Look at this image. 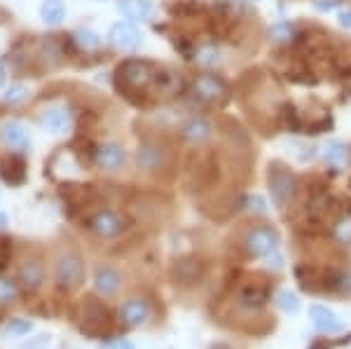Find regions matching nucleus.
Returning a JSON list of instances; mask_svg holds the SVG:
<instances>
[{
    "label": "nucleus",
    "instance_id": "8",
    "mask_svg": "<svg viewBox=\"0 0 351 349\" xmlns=\"http://www.w3.org/2000/svg\"><path fill=\"white\" fill-rule=\"evenodd\" d=\"M16 281L24 286L26 291H40L43 284L47 281V267H45V258L40 253H26L19 261L16 269Z\"/></svg>",
    "mask_w": 351,
    "mask_h": 349
},
{
    "label": "nucleus",
    "instance_id": "30",
    "mask_svg": "<svg viewBox=\"0 0 351 349\" xmlns=\"http://www.w3.org/2000/svg\"><path fill=\"white\" fill-rule=\"evenodd\" d=\"M241 305L243 307H251V309H260L265 305V300H263V296L260 293H248V296H241Z\"/></svg>",
    "mask_w": 351,
    "mask_h": 349
},
{
    "label": "nucleus",
    "instance_id": "34",
    "mask_svg": "<svg viewBox=\"0 0 351 349\" xmlns=\"http://www.w3.org/2000/svg\"><path fill=\"white\" fill-rule=\"evenodd\" d=\"M248 3H260V0H248Z\"/></svg>",
    "mask_w": 351,
    "mask_h": 349
},
{
    "label": "nucleus",
    "instance_id": "22",
    "mask_svg": "<svg viewBox=\"0 0 351 349\" xmlns=\"http://www.w3.org/2000/svg\"><path fill=\"white\" fill-rule=\"evenodd\" d=\"M75 40L84 49V52H94V49H99L101 45H104V38H101L99 33L89 31V28H84V31H77L75 33Z\"/></svg>",
    "mask_w": 351,
    "mask_h": 349
},
{
    "label": "nucleus",
    "instance_id": "10",
    "mask_svg": "<svg viewBox=\"0 0 351 349\" xmlns=\"http://www.w3.org/2000/svg\"><path fill=\"white\" fill-rule=\"evenodd\" d=\"M192 94L197 99L206 101V104H220V101L228 99V84L223 77L213 75V73H202L192 80Z\"/></svg>",
    "mask_w": 351,
    "mask_h": 349
},
{
    "label": "nucleus",
    "instance_id": "20",
    "mask_svg": "<svg viewBox=\"0 0 351 349\" xmlns=\"http://www.w3.org/2000/svg\"><path fill=\"white\" fill-rule=\"evenodd\" d=\"M38 12L47 26H59L66 19V3L64 0H43Z\"/></svg>",
    "mask_w": 351,
    "mask_h": 349
},
{
    "label": "nucleus",
    "instance_id": "13",
    "mask_svg": "<svg viewBox=\"0 0 351 349\" xmlns=\"http://www.w3.org/2000/svg\"><path fill=\"white\" fill-rule=\"evenodd\" d=\"M120 319L127 328H141L150 319V302L141 296L129 298L120 307Z\"/></svg>",
    "mask_w": 351,
    "mask_h": 349
},
{
    "label": "nucleus",
    "instance_id": "29",
    "mask_svg": "<svg viewBox=\"0 0 351 349\" xmlns=\"http://www.w3.org/2000/svg\"><path fill=\"white\" fill-rule=\"evenodd\" d=\"M10 256H12V244H10V239H0V269L8 267Z\"/></svg>",
    "mask_w": 351,
    "mask_h": 349
},
{
    "label": "nucleus",
    "instance_id": "25",
    "mask_svg": "<svg viewBox=\"0 0 351 349\" xmlns=\"http://www.w3.org/2000/svg\"><path fill=\"white\" fill-rule=\"evenodd\" d=\"M293 36H295V28L291 24H286V21H281V24H274L269 28V38L274 43H291Z\"/></svg>",
    "mask_w": 351,
    "mask_h": 349
},
{
    "label": "nucleus",
    "instance_id": "14",
    "mask_svg": "<svg viewBox=\"0 0 351 349\" xmlns=\"http://www.w3.org/2000/svg\"><path fill=\"white\" fill-rule=\"evenodd\" d=\"M94 289H96V293L104 296V298L117 296L122 289L120 269H115L112 265H99L94 269Z\"/></svg>",
    "mask_w": 351,
    "mask_h": 349
},
{
    "label": "nucleus",
    "instance_id": "15",
    "mask_svg": "<svg viewBox=\"0 0 351 349\" xmlns=\"http://www.w3.org/2000/svg\"><path fill=\"white\" fill-rule=\"evenodd\" d=\"M309 319H311V324H314V328L319 330V333H326V335H335L344 328L342 319H339L337 314L326 305H311L309 307Z\"/></svg>",
    "mask_w": 351,
    "mask_h": 349
},
{
    "label": "nucleus",
    "instance_id": "11",
    "mask_svg": "<svg viewBox=\"0 0 351 349\" xmlns=\"http://www.w3.org/2000/svg\"><path fill=\"white\" fill-rule=\"evenodd\" d=\"M213 134H216V127L204 115H190L180 125V139L190 145H206L213 139Z\"/></svg>",
    "mask_w": 351,
    "mask_h": 349
},
{
    "label": "nucleus",
    "instance_id": "28",
    "mask_svg": "<svg viewBox=\"0 0 351 349\" xmlns=\"http://www.w3.org/2000/svg\"><path fill=\"white\" fill-rule=\"evenodd\" d=\"M335 237L342 241V244H351V216L342 218V221L335 225Z\"/></svg>",
    "mask_w": 351,
    "mask_h": 349
},
{
    "label": "nucleus",
    "instance_id": "19",
    "mask_svg": "<svg viewBox=\"0 0 351 349\" xmlns=\"http://www.w3.org/2000/svg\"><path fill=\"white\" fill-rule=\"evenodd\" d=\"M110 326V314L108 309L99 302H89L87 312H84V328L87 330H99V328H108Z\"/></svg>",
    "mask_w": 351,
    "mask_h": 349
},
{
    "label": "nucleus",
    "instance_id": "32",
    "mask_svg": "<svg viewBox=\"0 0 351 349\" xmlns=\"http://www.w3.org/2000/svg\"><path fill=\"white\" fill-rule=\"evenodd\" d=\"M106 349H136L134 347V342H129V340H112L110 345H106Z\"/></svg>",
    "mask_w": 351,
    "mask_h": 349
},
{
    "label": "nucleus",
    "instance_id": "2",
    "mask_svg": "<svg viewBox=\"0 0 351 349\" xmlns=\"http://www.w3.org/2000/svg\"><path fill=\"white\" fill-rule=\"evenodd\" d=\"M134 167L143 176H162L171 167V148L157 136H145L134 150Z\"/></svg>",
    "mask_w": 351,
    "mask_h": 349
},
{
    "label": "nucleus",
    "instance_id": "26",
    "mask_svg": "<svg viewBox=\"0 0 351 349\" xmlns=\"http://www.w3.org/2000/svg\"><path fill=\"white\" fill-rule=\"evenodd\" d=\"M197 64H199L202 69H213V66L220 64V52L216 47H204L199 49V54H197Z\"/></svg>",
    "mask_w": 351,
    "mask_h": 349
},
{
    "label": "nucleus",
    "instance_id": "27",
    "mask_svg": "<svg viewBox=\"0 0 351 349\" xmlns=\"http://www.w3.org/2000/svg\"><path fill=\"white\" fill-rule=\"evenodd\" d=\"M246 209L251 213H256V216H267L269 211V202L265 200L263 195H251L246 200Z\"/></svg>",
    "mask_w": 351,
    "mask_h": 349
},
{
    "label": "nucleus",
    "instance_id": "6",
    "mask_svg": "<svg viewBox=\"0 0 351 349\" xmlns=\"http://www.w3.org/2000/svg\"><path fill=\"white\" fill-rule=\"evenodd\" d=\"M246 251L251 253L253 258H269L271 253L279 251L281 246V237L271 225H253L246 232Z\"/></svg>",
    "mask_w": 351,
    "mask_h": 349
},
{
    "label": "nucleus",
    "instance_id": "17",
    "mask_svg": "<svg viewBox=\"0 0 351 349\" xmlns=\"http://www.w3.org/2000/svg\"><path fill=\"white\" fill-rule=\"evenodd\" d=\"M321 155H324L326 165L332 167V169H344L351 160L349 145L342 143V141H328V143L324 145V150H321Z\"/></svg>",
    "mask_w": 351,
    "mask_h": 349
},
{
    "label": "nucleus",
    "instance_id": "23",
    "mask_svg": "<svg viewBox=\"0 0 351 349\" xmlns=\"http://www.w3.org/2000/svg\"><path fill=\"white\" fill-rule=\"evenodd\" d=\"M276 305H279V309H284L286 314H295L302 302H300L298 293H293V291H279L276 293Z\"/></svg>",
    "mask_w": 351,
    "mask_h": 349
},
{
    "label": "nucleus",
    "instance_id": "9",
    "mask_svg": "<svg viewBox=\"0 0 351 349\" xmlns=\"http://www.w3.org/2000/svg\"><path fill=\"white\" fill-rule=\"evenodd\" d=\"M108 43L117 52L134 54V52H138L141 45H143V36H141V31L134 26V21H115L108 31Z\"/></svg>",
    "mask_w": 351,
    "mask_h": 349
},
{
    "label": "nucleus",
    "instance_id": "12",
    "mask_svg": "<svg viewBox=\"0 0 351 349\" xmlns=\"http://www.w3.org/2000/svg\"><path fill=\"white\" fill-rule=\"evenodd\" d=\"M38 125H40L45 132L49 134H66L71 129V112H68L64 106H45V108L38 112Z\"/></svg>",
    "mask_w": 351,
    "mask_h": 349
},
{
    "label": "nucleus",
    "instance_id": "33",
    "mask_svg": "<svg viewBox=\"0 0 351 349\" xmlns=\"http://www.w3.org/2000/svg\"><path fill=\"white\" fill-rule=\"evenodd\" d=\"M337 21H339V26H344V28H351V8L342 10V12L337 14Z\"/></svg>",
    "mask_w": 351,
    "mask_h": 349
},
{
    "label": "nucleus",
    "instance_id": "31",
    "mask_svg": "<svg viewBox=\"0 0 351 349\" xmlns=\"http://www.w3.org/2000/svg\"><path fill=\"white\" fill-rule=\"evenodd\" d=\"M339 5H342V0H314V8L319 10V12H332Z\"/></svg>",
    "mask_w": 351,
    "mask_h": 349
},
{
    "label": "nucleus",
    "instance_id": "7",
    "mask_svg": "<svg viewBox=\"0 0 351 349\" xmlns=\"http://www.w3.org/2000/svg\"><path fill=\"white\" fill-rule=\"evenodd\" d=\"M129 162L127 148L120 141H104L94 150V167L104 173H120Z\"/></svg>",
    "mask_w": 351,
    "mask_h": 349
},
{
    "label": "nucleus",
    "instance_id": "4",
    "mask_svg": "<svg viewBox=\"0 0 351 349\" xmlns=\"http://www.w3.org/2000/svg\"><path fill=\"white\" fill-rule=\"evenodd\" d=\"M0 150L5 155H26L31 150V129L19 117L0 120Z\"/></svg>",
    "mask_w": 351,
    "mask_h": 349
},
{
    "label": "nucleus",
    "instance_id": "24",
    "mask_svg": "<svg viewBox=\"0 0 351 349\" xmlns=\"http://www.w3.org/2000/svg\"><path fill=\"white\" fill-rule=\"evenodd\" d=\"M33 328V324L28 322V319H10L8 324H5L3 333L10 335V337H21V335H28Z\"/></svg>",
    "mask_w": 351,
    "mask_h": 349
},
{
    "label": "nucleus",
    "instance_id": "1",
    "mask_svg": "<svg viewBox=\"0 0 351 349\" xmlns=\"http://www.w3.org/2000/svg\"><path fill=\"white\" fill-rule=\"evenodd\" d=\"M52 274L61 291L66 293L77 291L87 279V265H84L82 253L73 246H61L52 261Z\"/></svg>",
    "mask_w": 351,
    "mask_h": 349
},
{
    "label": "nucleus",
    "instance_id": "3",
    "mask_svg": "<svg viewBox=\"0 0 351 349\" xmlns=\"http://www.w3.org/2000/svg\"><path fill=\"white\" fill-rule=\"evenodd\" d=\"M267 185H269L271 202H274L279 209H288V206L295 202V197H298V178H295V173H293L288 167L279 165V162L269 165Z\"/></svg>",
    "mask_w": 351,
    "mask_h": 349
},
{
    "label": "nucleus",
    "instance_id": "21",
    "mask_svg": "<svg viewBox=\"0 0 351 349\" xmlns=\"http://www.w3.org/2000/svg\"><path fill=\"white\" fill-rule=\"evenodd\" d=\"M19 281L10 277H0V305H8L19 298Z\"/></svg>",
    "mask_w": 351,
    "mask_h": 349
},
{
    "label": "nucleus",
    "instance_id": "5",
    "mask_svg": "<svg viewBox=\"0 0 351 349\" xmlns=\"http://www.w3.org/2000/svg\"><path fill=\"white\" fill-rule=\"evenodd\" d=\"M127 218L122 216L120 211L115 209H99L89 218L87 228L89 232L94 234L96 239H104V241H110V239H117L127 232Z\"/></svg>",
    "mask_w": 351,
    "mask_h": 349
},
{
    "label": "nucleus",
    "instance_id": "18",
    "mask_svg": "<svg viewBox=\"0 0 351 349\" xmlns=\"http://www.w3.org/2000/svg\"><path fill=\"white\" fill-rule=\"evenodd\" d=\"M0 176L5 183L19 185L26 178V165L21 160V155H5V160L0 162Z\"/></svg>",
    "mask_w": 351,
    "mask_h": 349
},
{
    "label": "nucleus",
    "instance_id": "16",
    "mask_svg": "<svg viewBox=\"0 0 351 349\" xmlns=\"http://www.w3.org/2000/svg\"><path fill=\"white\" fill-rule=\"evenodd\" d=\"M117 12L127 21H148L155 14L152 0H117Z\"/></svg>",
    "mask_w": 351,
    "mask_h": 349
}]
</instances>
